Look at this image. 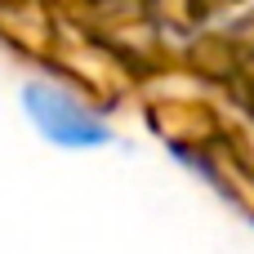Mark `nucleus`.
I'll use <instances>...</instances> for the list:
<instances>
[{
	"instance_id": "nucleus-1",
	"label": "nucleus",
	"mask_w": 254,
	"mask_h": 254,
	"mask_svg": "<svg viewBox=\"0 0 254 254\" xmlns=\"http://www.w3.org/2000/svg\"><path fill=\"white\" fill-rule=\"evenodd\" d=\"M27 98V116L45 129V138L54 143H67V147H94L107 138V129L98 125V116H89L80 103H71L63 89L54 85H27L22 89Z\"/></svg>"
}]
</instances>
